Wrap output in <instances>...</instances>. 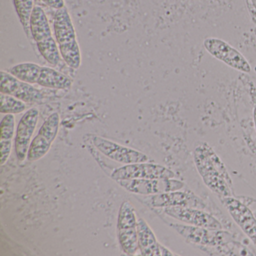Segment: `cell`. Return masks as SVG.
Here are the masks:
<instances>
[{
    "instance_id": "obj_6",
    "label": "cell",
    "mask_w": 256,
    "mask_h": 256,
    "mask_svg": "<svg viewBox=\"0 0 256 256\" xmlns=\"http://www.w3.org/2000/svg\"><path fill=\"white\" fill-rule=\"evenodd\" d=\"M174 173L170 169L154 163L140 162L126 164L112 174L115 181L133 179H172Z\"/></svg>"
},
{
    "instance_id": "obj_7",
    "label": "cell",
    "mask_w": 256,
    "mask_h": 256,
    "mask_svg": "<svg viewBox=\"0 0 256 256\" xmlns=\"http://www.w3.org/2000/svg\"><path fill=\"white\" fill-rule=\"evenodd\" d=\"M92 144L101 154L116 162L130 164L149 161V157L144 152L100 136H94Z\"/></svg>"
},
{
    "instance_id": "obj_11",
    "label": "cell",
    "mask_w": 256,
    "mask_h": 256,
    "mask_svg": "<svg viewBox=\"0 0 256 256\" xmlns=\"http://www.w3.org/2000/svg\"><path fill=\"white\" fill-rule=\"evenodd\" d=\"M40 112L36 108L29 109L20 118L16 130L14 138V150L20 162L28 158V151L32 142V137L38 124Z\"/></svg>"
},
{
    "instance_id": "obj_19",
    "label": "cell",
    "mask_w": 256,
    "mask_h": 256,
    "mask_svg": "<svg viewBox=\"0 0 256 256\" xmlns=\"http://www.w3.org/2000/svg\"><path fill=\"white\" fill-rule=\"evenodd\" d=\"M36 46L40 54L48 64L53 66L59 65L62 56L60 52L59 46L54 36L36 42Z\"/></svg>"
},
{
    "instance_id": "obj_25",
    "label": "cell",
    "mask_w": 256,
    "mask_h": 256,
    "mask_svg": "<svg viewBox=\"0 0 256 256\" xmlns=\"http://www.w3.org/2000/svg\"><path fill=\"white\" fill-rule=\"evenodd\" d=\"M46 5L54 10H60L66 6L65 0H42Z\"/></svg>"
},
{
    "instance_id": "obj_1",
    "label": "cell",
    "mask_w": 256,
    "mask_h": 256,
    "mask_svg": "<svg viewBox=\"0 0 256 256\" xmlns=\"http://www.w3.org/2000/svg\"><path fill=\"white\" fill-rule=\"evenodd\" d=\"M194 161L204 182L212 192L220 198L232 196V181L226 166L208 144L196 148Z\"/></svg>"
},
{
    "instance_id": "obj_2",
    "label": "cell",
    "mask_w": 256,
    "mask_h": 256,
    "mask_svg": "<svg viewBox=\"0 0 256 256\" xmlns=\"http://www.w3.org/2000/svg\"><path fill=\"white\" fill-rule=\"evenodd\" d=\"M187 242L199 246L226 247L232 242V234L222 229H210L190 224L169 223Z\"/></svg>"
},
{
    "instance_id": "obj_12",
    "label": "cell",
    "mask_w": 256,
    "mask_h": 256,
    "mask_svg": "<svg viewBox=\"0 0 256 256\" xmlns=\"http://www.w3.org/2000/svg\"><path fill=\"white\" fill-rule=\"evenodd\" d=\"M164 212L169 216L190 226L210 229H222L221 222L204 210L186 206H168Z\"/></svg>"
},
{
    "instance_id": "obj_13",
    "label": "cell",
    "mask_w": 256,
    "mask_h": 256,
    "mask_svg": "<svg viewBox=\"0 0 256 256\" xmlns=\"http://www.w3.org/2000/svg\"><path fill=\"white\" fill-rule=\"evenodd\" d=\"M220 198L235 222L256 246V218L251 210L232 196Z\"/></svg>"
},
{
    "instance_id": "obj_22",
    "label": "cell",
    "mask_w": 256,
    "mask_h": 256,
    "mask_svg": "<svg viewBox=\"0 0 256 256\" xmlns=\"http://www.w3.org/2000/svg\"><path fill=\"white\" fill-rule=\"evenodd\" d=\"M24 102L7 94L0 92V113L4 114H18L26 110Z\"/></svg>"
},
{
    "instance_id": "obj_16",
    "label": "cell",
    "mask_w": 256,
    "mask_h": 256,
    "mask_svg": "<svg viewBox=\"0 0 256 256\" xmlns=\"http://www.w3.org/2000/svg\"><path fill=\"white\" fill-rule=\"evenodd\" d=\"M73 80L66 74L50 68L42 66L37 85L47 89L67 90L72 86Z\"/></svg>"
},
{
    "instance_id": "obj_27",
    "label": "cell",
    "mask_w": 256,
    "mask_h": 256,
    "mask_svg": "<svg viewBox=\"0 0 256 256\" xmlns=\"http://www.w3.org/2000/svg\"><path fill=\"white\" fill-rule=\"evenodd\" d=\"M250 2H251L252 6L256 11V0H250Z\"/></svg>"
},
{
    "instance_id": "obj_9",
    "label": "cell",
    "mask_w": 256,
    "mask_h": 256,
    "mask_svg": "<svg viewBox=\"0 0 256 256\" xmlns=\"http://www.w3.org/2000/svg\"><path fill=\"white\" fill-rule=\"evenodd\" d=\"M0 92L12 96L25 103H37L42 101L44 92L30 84L22 82L8 72H0Z\"/></svg>"
},
{
    "instance_id": "obj_14",
    "label": "cell",
    "mask_w": 256,
    "mask_h": 256,
    "mask_svg": "<svg viewBox=\"0 0 256 256\" xmlns=\"http://www.w3.org/2000/svg\"><path fill=\"white\" fill-rule=\"evenodd\" d=\"M54 31L55 40L59 46L78 41L74 24L66 6L56 10L55 12Z\"/></svg>"
},
{
    "instance_id": "obj_15",
    "label": "cell",
    "mask_w": 256,
    "mask_h": 256,
    "mask_svg": "<svg viewBox=\"0 0 256 256\" xmlns=\"http://www.w3.org/2000/svg\"><path fill=\"white\" fill-rule=\"evenodd\" d=\"M138 238L140 254L144 256H161L160 245L150 226L142 217H138Z\"/></svg>"
},
{
    "instance_id": "obj_23",
    "label": "cell",
    "mask_w": 256,
    "mask_h": 256,
    "mask_svg": "<svg viewBox=\"0 0 256 256\" xmlns=\"http://www.w3.org/2000/svg\"><path fill=\"white\" fill-rule=\"evenodd\" d=\"M16 132L14 114H6L0 124V140H12Z\"/></svg>"
},
{
    "instance_id": "obj_17",
    "label": "cell",
    "mask_w": 256,
    "mask_h": 256,
    "mask_svg": "<svg viewBox=\"0 0 256 256\" xmlns=\"http://www.w3.org/2000/svg\"><path fill=\"white\" fill-rule=\"evenodd\" d=\"M31 37L36 42L53 36L48 18L42 7L35 6L30 19Z\"/></svg>"
},
{
    "instance_id": "obj_20",
    "label": "cell",
    "mask_w": 256,
    "mask_h": 256,
    "mask_svg": "<svg viewBox=\"0 0 256 256\" xmlns=\"http://www.w3.org/2000/svg\"><path fill=\"white\" fill-rule=\"evenodd\" d=\"M61 56L64 62L72 70H78L82 66V56L78 42L59 46Z\"/></svg>"
},
{
    "instance_id": "obj_10",
    "label": "cell",
    "mask_w": 256,
    "mask_h": 256,
    "mask_svg": "<svg viewBox=\"0 0 256 256\" xmlns=\"http://www.w3.org/2000/svg\"><path fill=\"white\" fill-rule=\"evenodd\" d=\"M145 203L155 208H164L168 206H186L206 210V204L192 192H168L160 194L148 196Z\"/></svg>"
},
{
    "instance_id": "obj_18",
    "label": "cell",
    "mask_w": 256,
    "mask_h": 256,
    "mask_svg": "<svg viewBox=\"0 0 256 256\" xmlns=\"http://www.w3.org/2000/svg\"><path fill=\"white\" fill-rule=\"evenodd\" d=\"M42 66L34 62H23L8 68L7 72L22 82L37 84Z\"/></svg>"
},
{
    "instance_id": "obj_4",
    "label": "cell",
    "mask_w": 256,
    "mask_h": 256,
    "mask_svg": "<svg viewBox=\"0 0 256 256\" xmlns=\"http://www.w3.org/2000/svg\"><path fill=\"white\" fill-rule=\"evenodd\" d=\"M203 46L212 58L230 68L247 74L251 72V66L245 56L226 42L218 38H208L204 41Z\"/></svg>"
},
{
    "instance_id": "obj_5",
    "label": "cell",
    "mask_w": 256,
    "mask_h": 256,
    "mask_svg": "<svg viewBox=\"0 0 256 256\" xmlns=\"http://www.w3.org/2000/svg\"><path fill=\"white\" fill-rule=\"evenodd\" d=\"M60 118L59 114H52L43 122L37 136L32 139L28 154L30 162L41 160L50 150L59 132Z\"/></svg>"
},
{
    "instance_id": "obj_24",
    "label": "cell",
    "mask_w": 256,
    "mask_h": 256,
    "mask_svg": "<svg viewBox=\"0 0 256 256\" xmlns=\"http://www.w3.org/2000/svg\"><path fill=\"white\" fill-rule=\"evenodd\" d=\"M12 150V140H8V142L0 140V154H1L0 164L1 166H4L6 163L11 154Z\"/></svg>"
},
{
    "instance_id": "obj_3",
    "label": "cell",
    "mask_w": 256,
    "mask_h": 256,
    "mask_svg": "<svg viewBox=\"0 0 256 256\" xmlns=\"http://www.w3.org/2000/svg\"><path fill=\"white\" fill-rule=\"evenodd\" d=\"M137 226L136 209L128 200H125L120 208L116 228L120 246L128 256H134L139 250Z\"/></svg>"
},
{
    "instance_id": "obj_8",
    "label": "cell",
    "mask_w": 256,
    "mask_h": 256,
    "mask_svg": "<svg viewBox=\"0 0 256 256\" xmlns=\"http://www.w3.org/2000/svg\"><path fill=\"white\" fill-rule=\"evenodd\" d=\"M120 186L134 194L152 196L184 188L182 181L172 179H133L116 181Z\"/></svg>"
},
{
    "instance_id": "obj_26",
    "label": "cell",
    "mask_w": 256,
    "mask_h": 256,
    "mask_svg": "<svg viewBox=\"0 0 256 256\" xmlns=\"http://www.w3.org/2000/svg\"><path fill=\"white\" fill-rule=\"evenodd\" d=\"M253 119H254V126L256 130V106L254 107V112H253Z\"/></svg>"
},
{
    "instance_id": "obj_21",
    "label": "cell",
    "mask_w": 256,
    "mask_h": 256,
    "mask_svg": "<svg viewBox=\"0 0 256 256\" xmlns=\"http://www.w3.org/2000/svg\"><path fill=\"white\" fill-rule=\"evenodd\" d=\"M16 12L20 19L24 32L28 37L31 36L30 19L34 11V0H13Z\"/></svg>"
}]
</instances>
